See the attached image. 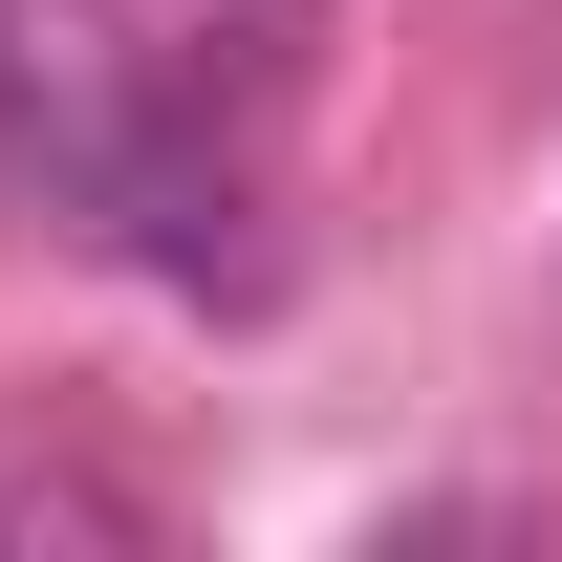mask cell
<instances>
[{
	"label": "cell",
	"instance_id": "cell-1",
	"mask_svg": "<svg viewBox=\"0 0 562 562\" xmlns=\"http://www.w3.org/2000/svg\"><path fill=\"white\" fill-rule=\"evenodd\" d=\"M151 109H173V87H151L87 0H0V195L109 216V173L151 151Z\"/></svg>",
	"mask_w": 562,
	"mask_h": 562
},
{
	"label": "cell",
	"instance_id": "cell-2",
	"mask_svg": "<svg viewBox=\"0 0 562 562\" xmlns=\"http://www.w3.org/2000/svg\"><path fill=\"white\" fill-rule=\"evenodd\" d=\"M131 22H151V44H195V66H216V44H238V66H281V0H131Z\"/></svg>",
	"mask_w": 562,
	"mask_h": 562
}]
</instances>
